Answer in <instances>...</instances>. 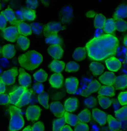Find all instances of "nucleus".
<instances>
[{
	"label": "nucleus",
	"mask_w": 127,
	"mask_h": 131,
	"mask_svg": "<svg viewBox=\"0 0 127 131\" xmlns=\"http://www.w3.org/2000/svg\"><path fill=\"white\" fill-rule=\"evenodd\" d=\"M119 46L118 38L107 34L94 37L87 43L86 48L90 58L93 60L101 61L115 55Z\"/></svg>",
	"instance_id": "1"
},
{
	"label": "nucleus",
	"mask_w": 127,
	"mask_h": 131,
	"mask_svg": "<svg viewBox=\"0 0 127 131\" xmlns=\"http://www.w3.org/2000/svg\"><path fill=\"white\" fill-rule=\"evenodd\" d=\"M21 67L28 70H32L39 67L43 61L42 55L34 50L29 51L19 57Z\"/></svg>",
	"instance_id": "2"
},
{
	"label": "nucleus",
	"mask_w": 127,
	"mask_h": 131,
	"mask_svg": "<svg viewBox=\"0 0 127 131\" xmlns=\"http://www.w3.org/2000/svg\"><path fill=\"white\" fill-rule=\"evenodd\" d=\"M9 111L10 116L9 130L10 131L19 130L24 125V120L21 110L17 106L11 105L9 108Z\"/></svg>",
	"instance_id": "3"
},
{
	"label": "nucleus",
	"mask_w": 127,
	"mask_h": 131,
	"mask_svg": "<svg viewBox=\"0 0 127 131\" xmlns=\"http://www.w3.org/2000/svg\"><path fill=\"white\" fill-rule=\"evenodd\" d=\"M18 74V68L16 67H14L5 71L0 77V79L5 85H11L14 84Z\"/></svg>",
	"instance_id": "4"
},
{
	"label": "nucleus",
	"mask_w": 127,
	"mask_h": 131,
	"mask_svg": "<svg viewBox=\"0 0 127 131\" xmlns=\"http://www.w3.org/2000/svg\"><path fill=\"white\" fill-rule=\"evenodd\" d=\"M63 29L60 23L52 21L48 23L44 26L43 34L44 36L47 38L57 36L58 32Z\"/></svg>",
	"instance_id": "5"
},
{
	"label": "nucleus",
	"mask_w": 127,
	"mask_h": 131,
	"mask_svg": "<svg viewBox=\"0 0 127 131\" xmlns=\"http://www.w3.org/2000/svg\"><path fill=\"white\" fill-rule=\"evenodd\" d=\"M2 35L4 39L11 42H15L20 36L18 29L15 26L5 28L3 31Z\"/></svg>",
	"instance_id": "6"
},
{
	"label": "nucleus",
	"mask_w": 127,
	"mask_h": 131,
	"mask_svg": "<svg viewBox=\"0 0 127 131\" xmlns=\"http://www.w3.org/2000/svg\"><path fill=\"white\" fill-rule=\"evenodd\" d=\"M41 109L38 105H30L28 107L26 111V118L29 121H37L41 115Z\"/></svg>",
	"instance_id": "7"
},
{
	"label": "nucleus",
	"mask_w": 127,
	"mask_h": 131,
	"mask_svg": "<svg viewBox=\"0 0 127 131\" xmlns=\"http://www.w3.org/2000/svg\"><path fill=\"white\" fill-rule=\"evenodd\" d=\"M27 89V88L21 86L19 87L16 90L10 93L9 94L10 103L16 106L20 101L23 94Z\"/></svg>",
	"instance_id": "8"
},
{
	"label": "nucleus",
	"mask_w": 127,
	"mask_h": 131,
	"mask_svg": "<svg viewBox=\"0 0 127 131\" xmlns=\"http://www.w3.org/2000/svg\"><path fill=\"white\" fill-rule=\"evenodd\" d=\"M79 84L78 79L75 77H70L66 79L65 85L68 94H74L77 90Z\"/></svg>",
	"instance_id": "9"
},
{
	"label": "nucleus",
	"mask_w": 127,
	"mask_h": 131,
	"mask_svg": "<svg viewBox=\"0 0 127 131\" xmlns=\"http://www.w3.org/2000/svg\"><path fill=\"white\" fill-rule=\"evenodd\" d=\"M101 86L100 83L97 80H93L89 83L86 89L82 91L81 95L84 97H88L92 93L98 91Z\"/></svg>",
	"instance_id": "10"
},
{
	"label": "nucleus",
	"mask_w": 127,
	"mask_h": 131,
	"mask_svg": "<svg viewBox=\"0 0 127 131\" xmlns=\"http://www.w3.org/2000/svg\"><path fill=\"white\" fill-rule=\"evenodd\" d=\"M50 108L55 117L59 118L63 117L65 111L63 104L61 102L57 101L52 102L50 105Z\"/></svg>",
	"instance_id": "11"
},
{
	"label": "nucleus",
	"mask_w": 127,
	"mask_h": 131,
	"mask_svg": "<svg viewBox=\"0 0 127 131\" xmlns=\"http://www.w3.org/2000/svg\"><path fill=\"white\" fill-rule=\"evenodd\" d=\"M108 70L112 72H118L122 66V63L118 59L111 57L105 61Z\"/></svg>",
	"instance_id": "12"
},
{
	"label": "nucleus",
	"mask_w": 127,
	"mask_h": 131,
	"mask_svg": "<svg viewBox=\"0 0 127 131\" xmlns=\"http://www.w3.org/2000/svg\"><path fill=\"white\" fill-rule=\"evenodd\" d=\"M92 115L94 119L100 126L104 125L106 123L107 115L104 111L97 108H94L92 110Z\"/></svg>",
	"instance_id": "13"
},
{
	"label": "nucleus",
	"mask_w": 127,
	"mask_h": 131,
	"mask_svg": "<svg viewBox=\"0 0 127 131\" xmlns=\"http://www.w3.org/2000/svg\"><path fill=\"white\" fill-rule=\"evenodd\" d=\"M19 82L22 86L26 88L29 86L31 83V76L22 68L19 69Z\"/></svg>",
	"instance_id": "14"
},
{
	"label": "nucleus",
	"mask_w": 127,
	"mask_h": 131,
	"mask_svg": "<svg viewBox=\"0 0 127 131\" xmlns=\"http://www.w3.org/2000/svg\"><path fill=\"white\" fill-rule=\"evenodd\" d=\"M48 53L55 59H59L63 54L64 50L60 45H52L48 47Z\"/></svg>",
	"instance_id": "15"
},
{
	"label": "nucleus",
	"mask_w": 127,
	"mask_h": 131,
	"mask_svg": "<svg viewBox=\"0 0 127 131\" xmlns=\"http://www.w3.org/2000/svg\"><path fill=\"white\" fill-rule=\"evenodd\" d=\"M63 77L61 73H55L51 75L49 82L52 87L60 88L63 85Z\"/></svg>",
	"instance_id": "16"
},
{
	"label": "nucleus",
	"mask_w": 127,
	"mask_h": 131,
	"mask_svg": "<svg viewBox=\"0 0 127 131\" xmlns=\"http://www.w3.org/2000/svg\"><path fill=\"white\" fill-rule=\"evenodd\" d=\"M15 27H17L19 34L24 36L31 35L32 34V29L31 26L23 21H19Z\"/></svg>",
	"instance_id": "17"
},
{
	"label": "nucleus",
	"mask_w": 127,
	"mask_h": 131,
	"mask_svg": "<svg viewBox=\"0 0 127 131\" xmlns=\"http://www.w3.org/2000/svg\"><path fill=\"white\" fill-rule=\"evenodd\" d=\"M115 78V74L114 73L106 72L99 78V80L103 84L108 86H112L113 85Z\"/></svg>",
	"instance_id": "18"
},
{
	"label": "nucleus",
	"mask_w": 127,
	"mask_h": 131,
	"mask_svg": "<svg viewBox=\"0 0 127 131\" xmlns=\"http://www.w3.org/2000/svg\"><path fill=\"white\" fill-rule=\"evenodd\" d=\"M1 14L5 17L7 21H9L10 24L14 26H16V24L20 21L16 18L14 12L9 7H8L5 10L2 11Z\"/></svg>",
	"instance_id": "19"
},
{
	"label": "nucleus",
	"mask_w": 127,
	"mask_h": 131,
	"mask_svg": "<svg viewBox=\"0 0 127 131\" xmlns=\"http://www.w3.org/2000/svg\"><path fill=\"white\" fill-rule=\"evenodd\" d=\"M113 86L116 90H124L127 88V75L122 74L115 78Z\"/></svg>",
	"instance_id": "20"
},
{
	"label": "nucleus",
	"mask_w": 127,
	"mask_h": 131,
	"mask_svg": "<svg viewBox=\"0 0 127 131\" xmlns=\"http://www.w3.org/2000/svg\"><path fill=\"white\" fill-rule=\"evenodd\" d=\"M127 17V5L122 4L120 5L116 10L113 15L115 20L122 19Z\"/></svg>",
	"instance_id": "21"
},
{
	"label": "nucleus",
	"mask_w": 127,
	"mask_h": 131,
	"mask_svg": "<svg viewBox=\"0 0 127 131\" xmlns=\"http://www.w3.org/2000/svg\"><path fill=\"white\" fill-rule=\"evenodd\" d=\"M1 53L4 57L7 59H10L15 55L16 50L14 46L12 44L5 45L2 48Z\"/></svg>",
	"instance_id": "22"
},
{
	"label": "nucleus",
	"mask_w": 127,
	"mask_h": 131,
	"mask_svg": "<svg viewBox=\"0 0 127 131\" xmlns=\"http://www.w3.org/2000/svg\"><path fill=\"white\" fill-rule=\"evenodd\" d=\"M78 102L77 98H68L64 102V108L67 112H74L77 108Z\"/></svg>",
	"instance_id": "23"
},
{
	"label": "nucleus",
	"mask_w": 127,
	"mask_h": 131,
	"mask_svg": "<svg viewBox=\"0 0 127 131\" xmlns=\"http://www.w3.org/2000/svg\"><path fill=\"white\" fill-rule=\"evenodd\" d=\"M107 122L110 129L112 131H119L122 126V123L111 115H108Z\"/></svg>",
	"instance_id": "24"
},
{
	"label": "nucleus",
	"mask_w": 127,
	"mask_h": 131,
	"mask_svg": "<svg viewBox=\"0 0 127 131\" xmlns=\"http://www.w3.org/2000/svg\"><path fill=\"white\" fill-rule=\"evenodd\" d=\"M49 67L53 72L60 73L65 68V63L63 61L54 60L50 64Z\"/></svg>",
	"instance_id": "25"
},
{
	"label": "nucleus",
	"mask_w": 127,
	"mask_h": 131,
	"mask_svg": "<svg viewBox=\"0 0 127 131\" xmlns=\"http://www.w3.org/2000/svg\"><path fill=\"white\" fill-rule=\"evenodd\" d=\"M115 90L113 86H101L98 91V94L104 96L113 97L115 95Z\"/></svg>",
	"instance_id": "26"
},
{
	"label": "nucleus",
	"mask_w": 127,
	"mask_h": 131,
	"mask_svg": "<svg viewBox=\"0 0 127 131\" xmlns=\"http://www.w3.org/2000/svg\"><path fill=\"white\" fill-rule=\"evenodd\" d=\"M33 92V91L32 89L27 88L23 94L20 101L16 106L20 108L28 104L30 102L31 96Z\"/></svg>",
	"instance_id": "27"
},
{
	"label": "nucleus",
	"mask_w": 127,
	"mask_h": 131,
	"mask_svg": "<svg viewBox=\"0 0 127 131\" xmlns=\"http://www.w3.org/2000/svg\"><path fill=\"white\" fill-rule=\"evenodd\" d=\"M89 67L93 74L95 76L101 74L105 69L104 66L100 63L97 62H92Z\"/></svg>",
	"instance_id": "28"
},
{
	"label": "nucleus",
	"mask_w": 127,
	"mask_h": 131,
	"mask_svg": "<svg viewBox=\"0 0 127 131\" xmlns=\"http://www.w3.org/2000/svg\"><path fill=\"white\" fill-rule=\"evenodd\" d=\"M86 56V48L78 47L74 51L73 55L74 59L77 61H82L85 59Z\"/></svg>",
	"instance_id": "29"
},
{
	"label": "nucleus",
	"mask_w": 127,
	"mask_h": 131,
	"mask_svg": "<svg viewBox=\"0 0 127 131\" xmlns=\"http://www.w3.org/2000/svg\"><path fill=\"white\" fill-rule=\"evenodd\" d=\"M64 118L65 123L73 126H76L78 122L77 116L65 111L64 114Z\"/></svg>",
	"instance_id": "30"
},
{
	"label": "nucleus",
	"mask_w": 127,
	"mask_h": 131,
	"mask_svg": "<svg viewBox=\"0 0 127 131\" xmlns=\"http://www.w3.org/2000/svg\"><path fill=\"white\" fill-rule=\"evenodd\" d=\"M115 29V22L113 19H108L106 20L103 27V30L105 32L110 34L113 33Z\"/></svg>",
	"instance_id": "31"
},
{
	"label": "nucleus",
	"mask_w": 127,
	"mask_h": 131,
	"mask_svg": "<svg viewBox=\"0 0 127 131\" xmlns=\"http://www.w3.org/2000/svg\"><path fill=\"white\" fill-rule=\"evenodd\" d=\"M77 117L79 122L87 123L90 121L91 114L88 109L85 108L79 113Z\"/></svg>",
	"instance_id": "32"
},
{
	"label": "nucleus",
	"mask_w": 127,
	"mask_h": 131,
	"mask_svg": "<svg viewBox=\"0 0 127 131\" xmlns=\"http://www.w3.org/2000/svg\"><path fill=\"white\" fill-rule=\"evenodd\" d=\"M48 76L46 72L42 69L36 72L33 74V78L35 80L39 83L46 81L48 78Z\"/></svg>",
	"instance_id": "33"
},
{
	"label": "nucleus",
	"mask_w": 127,
	"mask_h": 131,
	"mask_svg": "<svg viewBox=\"0 0 127 131\" xmlns=\"http://www.w3.org/2000/svg\"><path fill=\"white\" fill-rule=\"evenodd\" d=\"M106 20V18L103 14H96L94 21V25L96 28H103Z\"/></svg>",
	"instance_id": "34"
},
{
	"label": "nucleus",
	"mask_w": 127,
	"mask_h": 131,
	"mask_svg": "<svg viewBox=\"0 0 127 131\" xmlns=\"http://www.w3.org/2000/svg\"><path fill=\"white\" fill-rule=\"evenodd\" d=\"M97 97L99 104L103 108L106 109L111 106L112 101L109 97L100 95H98Z\"/></svg>",
	"instance_id": "35"
},
{
	"label": "nucleus",
	"mask_w": 127,
	"mask_h": 131,
	"mask_svg": "<svg viewBox=\"0 0 127 131\" xmlns=\"http://www.w3.org/2000/svg\"><path fill=\"white\" fill-rule=\"evenodd\" d=\"M38 100L40 104L45 108L48 109L49 108V96L47 93L43 92L39 94L38 96Z\"/></svg>",
	"instance_id": "36"
},
{
	"label": "nucleus",
	"mask_w": 127,
	"mask_h": 131,
	"mask_svg": "<svg viewBox=\"0 0 127 131\" xmlns=\"http://www.w3.org/2000/svg\"><path fill=\"white\" fill-rule=\"evenodd\" d=\"M23 16L24 19L29 20H33L36 17V12L32 9H24L22 10Z\"/></svg>",
	"instance_id": "37"
},
{
	"label": "nucleus",
	"mask_w": 127,
	"mask_h": 131,
	"mask_svg": "<svg viewBox=\"0 0 127 131\" xmlns=\"http://www.w3.org/2000/svg\"><path fill=\"white\" fill-rule=\"evenodd\" d=\"M17 43L23 50H27L30 46L29 40L26 37L21 35L17 39Z\"/></svg>",
	"instance_id": "38"
},
{
	"label": "nucleus",
	"mask_w": 127,
	"mask_h": 131,
	"mask_svg": "<svg viewBox=\"0 0 127 131\" xmlns=\"http://www.w3.org/2000/svg\"><path fill=\"white\" fill-rule=\"evenodd\" d=\"M115 116L118 120L127 119V106H123L117 110L115 113Z\"/></svg>",
	"instance_id": "39"
},
{
	"label": "nucleus",
	"mask_w": 127,
	"mask_h": 131,
	"mask_svg": "<svg viewBox=\"0 0 127 131\" xmlns=\"http://www.w3.org/2000/svg\"><path fill=\"white\" fill-rule=\"evenodd\" d=\"M65 123L64 117L55 119L53 123V131H60Z\"/></svg>",
	"instance_id": "40"
},
{
	"label": "nucleus",
	"mask_w": 127,
	"mask_h": 131,
	"mask_svg": "<svg viewBox=\"0 0 127 131\" xmlns=\"http://www.w3.org/2000/svg\"><path fill=\"white\" fill-rule=\"evenodd\" d=\"M45 42L52 45H61L63 43V40L58 36H53L47 37L45 40Z\"/></svg>",
	"instance_id": "41"
},
{
	"label": "nucleus",
	"mask_w": 127,
	"mask_h": 131,
	"mask_svg": "<svg viewBox=\"0 0 127 131\" xmlns=\"http://www.w3.org/2000/svg\"><path fill=\"white\" fill-rule=\"evenodd\" d=\"M115 28L120 32L126 31L127 30V22L123 19L116 20L115 22Z\"/></svg>",
	"instance_id": "42"
},
{
	"label": "nucleus",
	"mask_w": 127,
	"mask_h": 131,
	"mask_svg": "<svg viewBox=\"0 0 127 131\" xmlns=\"http://www.w3.org/2000/svg\"><path fill=\"white\" fill-rule=\"evenodd\" d=\"M79 66L75 61H70L67 63L65 68V71L68 72H74L79 70Z\"/></svg>",
	"instance_id": "43"
},
{
	"label": "nucleus",
	"mask_w": 127,
	"mask_h": 131,
	"mask_svg": "<svg viewBox=\"0 0 127 131\" xmlns=\"http://www.w3.org/2000/svg\"><path fill=\"white\" fill-rule=\"evenodd\" d=\"M84 104L88 108H91L96 106L97 104V100L95 97L90 96L86 98L84 100Z\"/></svg>",
	"instance_id": "44"
},
{
	"label": "nucleus",
	"mask_w": 127,
	"mask_h": 131,
	"mask_svg": "<svg viewBox=\"0 0 127 131\" xmlns=\"http://www.w3.org/2000/svg\"><path fill=\"white\" fill-rule=\"evenodd\" d=\"M74 131H89V127L86 123L78 121L75 127Z\"/></svg>",
	"instance_id": "45"
},
{
	"label": "nucleus",
	"mask_w": 127,
	"mask_h": 131,
	"mask_svg": "<svg viewBox=\"0 0 127 131\" xmlns=\"http://www.w3.org/2000/svg\"><path fill=\"white\" fill-rule=\"evenodd\" d=\"M118 100L121 105H127V91L120 92L118 96Z\"/></svg>",
	"instance_id": "46"
},
{
	"label": "nucleus",
	"mask_w": 127,
	"mask_h": 131,
	"mask_svg": "<svg viewBox=\"0 0 127 131\" xmlns=\"http://www.w3.org/2000/svg\"><path fill=\"white\" fill-rule=\"evenodd\" d=\"M10 104L9 96L6 94H0V105H5Z\"/></svg>",
	"instance_id": "47"
},
{
	"label": "nucleus",
	"mask_w": 127,
	"mask_h": 131,
	"mask_svg": "<svg viewBox=\"0 0 127 131\" xmlns=\"http://www.w3.org/2000/svg\"><path fill=\"white\" fill-rule=\"evenodd\" d=\"M32 131H44L45 127L41 122H37L33 124L31 128Z\"/></svg>",
	"instance_id": "48"
},
{
	"label": "nucleus",
	"mask_w": 127,
	"mask_h": 131,
	"mask_svg": "<svg viewBox=\"0 0 127 131\" xmlns=\"http://www.w3.org/2000/svg\"><path fill=\"white\" fill-rule=\"evenodd\" d=\"M44 89V86L40 83H36L33 85V90L38 94H40L42 93Z\"/></svg>",
	"instance_id": "49"
},
{
	"label": "nucleus",
	"mask_w": 127,
	"mask_h": 131,
	"mask_svg": "<svg viewBox=\"0 0 127 131\" xmlns=\"http://www.w3.org/2000/svg\"><path fill=\"white\" fill-rule=\"evenodd\" d=\"M31 26L33 31L36 34L40 33L42 30V27L40 24L37 23L32 24Z\"/></svg>",
	"instance_id": "50"
},
{
	"label": "nucleus",
	"mask_w": 127,
	"mask_h": 131,
	"mask_svg": "<svg viewBox=\"0 0 127 131\" xmlns=\"http://www.w3.org/2000/svg\"><path fill=\"white\" fill-rule=\"evenodd\" d=\"M26 3L28 9H32L37 8L38 5V2L37 1H26Z\"/></svg>",
	"instance_id": "51"
},
{
	"label": "nucleus",
	"mask_w": 127,
	"mask_h": 131,
	"mask_svg": "<svg viewBox=\"0 0 127 131\" xmlns=\"http://www.w3.org/2000/svg\"><path fill=\"white\" fill-rule=\"evenodd\" d=\"M7 21L5 17L1 14H0V29L1 30L3 31L6 28Z\"/></svg>",
	"instance_id": "52"
},
{
	"label": "nucleus",
	"mask_w": 127,
	"mask_h": 131,
	"mask_svg": "<svg viewBox=\"0 0 127 131\" xmlns=\"http://www.w3.org/2000/svg\"><path fill=\"white\" fill-rule=\"evenodd\" d=\"M5 85L0 79V94H4L5 92Z\"/></svg>",
	"instance_id": "53"
},
{
	"label": "nucleus",
	"mask_w": 127,
	"mask_h": 131,
	"mask_svg": "<svg viewBox=\"0 0 127 131\" xmlns=\"http://www.w3.org/2000/svg\"><path fill=\"white\" fill-rule=\"evenodd\" d=\"M96 15V12L93 10L88 11L86 14V16L88 18H93Z\"/></svg>",
	"instance_id": "54"
},
{
	"label": "nucleus",
	"mask_w": 127,
	"mask_h": 131,
	"mask_svg": "<svg viewBox=\"0 0 127 131\" xmlns=\"http://www.w3.org/2000/svg\"><path fill=\"white\" fill-rule=\"evenodd\" d=\"M60 131H73L71 127L69 125H65L61 128Z\"/></svg>",
	"instance_id": "55"
},
{
	"label": "nucleus",
	"mask_w": 127,
	"mask_h": 131,
	"mask_svg": "<svg viewBox=\"0 0 127 131\" xmlns=\"http://www.w3.org/2000/svg\"><path fill=\"white\" fill-rule=\"evenodd\" d=\"M22 131H32L31 127L30 126H28L25 128Z\"/></svg>",
	"instance_id": "56"
},
{
	"label": "nucleus",
	"mask_w": 127,
	"mask_h": 131,
	"mask_svg": "<svg viewBox=\"0 0 127 131\" xmlns=\"http://www.w3.org/2000/svg\"><path fill=\"white\" fill-rule=\"evenodd\" d=\"M123 44L125 46L127 47V35L124 38Z\"/></svg>",
	"instance_id": "57"
},
{
	"label": "nucleus",
	"mask_w": 127,
	"mask_h": 131,
	"mask_svg": "<svg viewBox=\"0 0 127 131\" xmlns=\"http://www.w3.org/2000/svg\"><path fill=\"white\" fill-rule=\"evenodd\" d=\"M125 63H127V51L126 53V58H125V60H124Z\"/></svg>",
	"instance_id": "58"
},
{
	"label": "nucleus",
	"mask_w": 127,
	"mask_h": 131,
	"mask_svg": "<svg viewBox=\"0 0 127 131\" xmlns=\"http://www.w3.org/2000/svg\"><path fill=\"white\" fill-rule=\"evenodd\" d=\"M0 2H1V1H0ZM2 9V5L1 4V3H0V10Z\"/></svg>",
	"instance_id": "59"
},
{
	"label": "nucleus",
	"mask_w": 127,
	"mask_h": 131,
	"mask_svg": "<svg viewBox=\"0 0 127 131\" xmlns=\"http://www.w3.org/2000/svg\"><path fill=\"white\" fill-rule=\"evenodd\" d=\"M119 131H122V130H119Z\"/></svg>",
	"instance_id": "60"
}]
</instances>
